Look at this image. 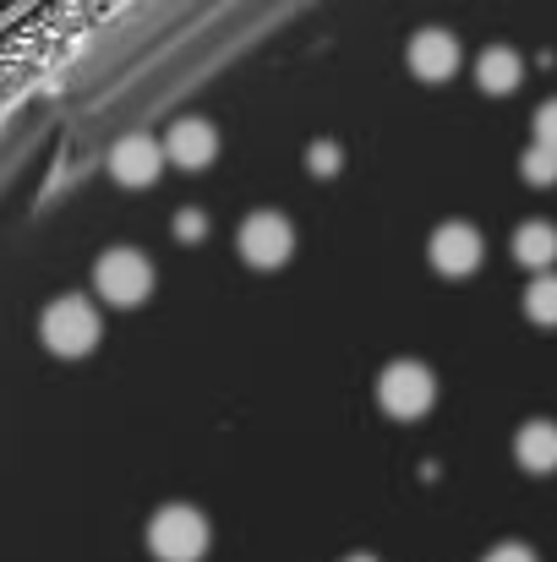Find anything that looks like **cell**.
Wrapping results in <instances>:
<instances>
[{
    "instance_id": "52a82bcc",
    "label": "cell",
    "mask_w": 557,
    "mask_h": 562,
    "mask_svg": "<svg viewBox=\"0 0 557 562\" xmlns=\"http://www.w3.org/2000/svg\"><path fill=\"white\" fill-rule=\"evenodd\" d=\"M159 170H165V143H159V137L132 132V137H121V143L110 148V176H115L121 187H132V191L154 187Z\"/></svg>"
},
{
    "instance_id": "277c9868",
    "label": "cell",
    "mask_w": 557,
    "mask_h": 562,
    "mask_svg": "<svg viewBox=\"0 0 557 562\" xmlns=\"http://www.w3.org/2000/svg\"><path fill=\"white\" fill-rule=\"evenodd\" d=\"M377 404L393 420H421L437 404V376L426 372L421 361H393L388 372L377 376Z\"/></svg>"
},
{
    "instance_id": "4fadbf2b",
    "label": "cell",
    "mask_w": 557,
    "mask_h": 562,
    "mask_svg": "<svg viewBox=\"0 0 557 562\" xmlns=\"http://www.w3.org/2000/svg\"><path fill=\"white\" fill-rule=\"evenodd\" d=\"M525 312L542 323V328H557V273H542L525 295Z\"/></svg>"
},
{
    "instance_id": "5bb4252c",
    "label": "cell",
    "mask_w": 557,
    "mask_h": 562,
    "mask_svg": "<svg viewBox=\"0 0 557 562\" xmlns=\"http://www.w3.org/2000/svg\"><path fill=\"white\" fill-rule=\"evenodd\" d=\"M520 176H525L531 187H553L557 181V154L553 148H542V143H531L525 159H520Z\"/></svg>"
},
{
    "instance_id": "6da1fadb",
    "label": "cell",
    "mask_w": 557,
    "mask_h": 562,
    "mask_svg": "<svg viewBox=\"0 0 557 562\" xmlns=\"http://www.w3.org/2000/svg\"><path fill=\"white\" fill-rule=\"evenodd\" d=\"M99 334H104V317H99V306L82 301V295H60V301H49L44 317H38V339H44V350L60 356V361H82V356L99 345Z\"/></svg>"
},
{
    "instance_id": "e0dca14e",
    "label": "cell",
    "mask_w": 557,
    "mask_h": 562,
    "mask_svg": "<svg viewBox=\"0 0 557 562\" xmlns=\"http://www.w3.org/2000/svg\"><path fill=\"white\" fill-rule=\"evenodd\" d=\"M339 165H345V154H339L334 143H318V148H312V170H318V176H334Z\"/></svg>"
},
{
    "instance_id": "3957f363",
    "label": "cell",
    "mask_w": 557,
    "mask_h": 562,
    "mask_svg": "<svg viewBox=\"0 0 557 562\" xmlns=\"http://www.w3.org/2000/svg\"><path fill=\"white\" fill-rule=\"evenodd\" d=\"M93 284L110 306H143L154 295V262L132 246H115L93 262Z\"/></svg>"
},
{
    "instance_id": "7c38bea8",
    "label": "cell",
    "mask_w": 557,
    "mask_h": 562,
    "mask_svg": "<svg viewBox=\"0 0 557 562\" xmlns=\"http://www.w3.org/2000/svg\"><path fill=\"white\" fill-rule=\"evenodd\" d=\"M514 257L525 262V268H536V273H547L557 262V229L547 218H531V224H520L514 229Z\"/></svg>"
},
{
    "instance_id": "2e32d148",
    "label": "cell",
    "mask_w": 557,
    "mask_h": 562,
    "mask_svg": "<svg viewBox=\"0 0 557 562\" xmlns=\"http://www.w3.org/2000/svg\"><path fill=\"white\" fill-rule=\"evenodd\" d=\"M536 143L557 154V99H547V104L536 110Z\"/></svg>"
},
{
    "instance_id": "9a60e30c",
    "label": "cell",
    "mask_w": 557,
    "mask_h": 562,
    "mask_svg": "<svg viewBox=\"0 0 557 562\" xmlns=\"http://www.w3.org/2000/svg\"><path fill=\"white\" fill-rule=\"evenodd\" d=\"M176 235H181L186 246H197V240L208 235V213H202V207H186V213H176Z\"/></svg>"
},
{
    "instance_id": "ba28073f",
    "label": "cell",
    "mask_w": 557,
    "mask_h": 562,
    "mask_svg": "<svg viewBox=\"0 0 557 562\" xmlns=\"http://www.w3.org/2000/svg\"><path fill=\"white\" fill-rule=\"evenodd\" d=\"M410 71L421 82H448L459 71V38L448 27H421L410 38Z\"/></svg>"
},
{
    "instance_id": "8992f818",
    "label": "cell",
    "mask_w": 557,
    "mask_h": 562,
    "mask_svg": "<svg viewBox=\"0 0 557 562\" xmlns=\"http://www.w3.org/2000/svg\"><path fill=\"white\" fill-rule=\"evenodd\" d=\"M426 257H432V268H437V273L465 279V273H476V268H481L487 246H481V229H476V224H459V218H454V224H443V229L432 235Z\"/></svg>"
},
{
    "instance_id": "d6986e66",
    "label": "cell",
    "mask_w": 557,
    "mask_h": 562,
    "mask_svg": "<svg viewBox=\"0 0 557 562\" xmlns=\"http://www.w3.org/2000/svg\"><path fill=\"white\" fill-rule=\"evenodd\" d=\"M345 562H377V558H345Z\"/></svg>"
},
{
    "instance_id": "9c48e42d",
    "label": "cell",
    "mask_w": 557,
    "mask_h": 562,
    "mask_svg": "<svg viewBox=\"0 0 557 562\" xmlns=\"http://www.w3.org/2000/svg\"><path fill=\"white\" fill-rule=\"evenodd\" d=\"M165 159L170 165H181V170H202V165H213L219 159V132H213V121H202V115H186L170 126V137H165Z\"/></svg>"
},
{
    "instance_id": "8fae6325",
    "label": "cell",
    "mask_w": 557,
    "mask_h": 562,
    "mask_svg": "<svg viewBox=\"0 0 557 562\" xmlns=\"http://www.w3.org/2000/svg\"><path fill=\"white\" fill-rule=\"evenodd\" d=\"M514 459H520V470H536V475L557 470V426L553 420L520 426V431H514Z\"/></svg>"
},
{
    "instance_id": "ac0fdd59",
    "label": "cell",
    "mask_w": 557,
    "mask_h": 562,
    "mask_svg": "<svg viewBox=\"0 0 557 562\" xmlns=\"http://www.w3.org/2000/svg\"><path fill=\"white\" fill-rule=\"evenodd\" d=\"M481 562H536V552H531V547H520V541H503V547H492Z\"/></svg>"
},
{
    "instance_id": "7a4b0ae2",
    "label": "cell",
    "mask_w": 557,
    "mask_h": 562,
    "mask_svg": "<svg viewBox=\"0 0 557 562\" xmlns=\"http://www.w3.org/2000/svg\"><path fill=\"white\" fill-rule=\"evenodd\" d=\"M208 541H213L208 519H202L197 508H186V503L159 508L154 525H148V547H154V558L159 562H197L202 552H208Z\"/></svg>"
},
{
    "instance_id": "30bf717a",
    "label": "cell",
    "mask_w": 557,
    "mask_h": 562,
    "mask_svg": "<svg viewBox=\"0 0 557 562\" xmlns=\"http://www.w3.org/2000/svg\"><path fill=\"white\" fill-rule=\"evenodd\" d=\"M520 82H525V60H520V49L492 44V49L476 55V88H481V93L503 99V93H514Z\"/></svg>"
},
{
    "instance_id": "5b68a950",
    "label": "cell",
    "mask_w": 557,
    "mask_h": 562,
    "mask_svg": "<svg viewBox=\"0 0 557 562\" xmlns=\"http://www.w3.org/2000/svg\"><path fill=\"white\" fill-rule=\"evenodd\" d=\"M235 246H241V257H246L257 273H268V268H285V262H290V251H296V229H290L285 213H252V218L241 224Z\"/></svg>"
}]
</instances>
